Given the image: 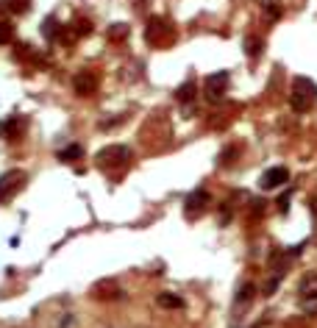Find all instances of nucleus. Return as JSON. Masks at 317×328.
<instances>
[{
    "mask_svg": "<svg viewBox=\"0 0 317 328\" xmlns=\"http://www.w3.org/2000/svg\"><path fill=\"white\" fill-rule=\"evenodd\" d=\"M315 100H317V84L312 81V78L298 75L295 81H292V92H289V103H292V109H295L298 114L309 112L312 106H315Z\"/></svg>",
    "mask_w": 317,
    "mask_h": 328,
    "instance_id": "1",
    "label": "nucleus"
},
{
    "mask_svg": "<svg viewBox=\"0 0 317 328\" xmlns=\"http://www.w3.org/2000/svg\"><path fill=\"white\" fill-rule=\"evenodd\" d=\"M128 159H131V150L126 145H109L103 150H98V156H95L98 167H117V164H123Z\"/></svg>",
    "mask_w": 317,
    "mask_h": 328,
    "instance_id": "2",
    "label": "nucleus"
},
{
    "mask_svg": "<svg viewBox=\"0 0 317 328\" xmlns=\"http://www.w3.org/2000/svg\"><path fill=\"white\" fill-rule=\"evenodd\" d=\"M145 39L153 45H162L167 39H173V25L162 20V17H150L148 20V28H145Z\"/></svg>",
    "mask_w": 317,
    "mask_h": 328,
    "instance_id": "3",
    "label": "nucleus"
},
{
    "mask_svg": "<svg viewBox=\"0 0 317 328\" xmlns=\"http://www.w3.org/2000/svg\"><path fill=\"white\" fill-rule=\"evenodd\" d=\"M228 86V72H214V75L206 78V98L209 100H220L226 95Z\"/></svg>",
    "mask_w": 317,
    "mask_h": 328,
    "instance_id": "4",
    "label": "nucleus"
},
{
    "mask_svg": "<svg viewBox=\"0 0 317 328\" xmlns=\"http://www.w3.org/2000/svg\"><path fill=\"white\" fill-rule=\"evenodd\" d=\"M287 181H289V170L287 167H270V170H264V175H261V189H278Z\"/></svg>",
    "mask_w": 317,
    "mask_h": 328,
    "instance_id": "5",
    "label": "nucleus"
},
{
    "mask_svg": "<svg viewBox=\"0 0 317 328\" xmlns=\"http://www.w3.org/2000/svg\"><path fill=\"white\" fill-rule=\"evenodd\" d=\"M72 89L78 92V95H95V89H98V78L92 75L89 70H84V72H78L75 78H72Z\"/></svg>",
    "mask_w": 317,
    "mask_h": 328,
    "instance_id": "6",
    "label": "nucleus"
},
{
    "mask_svg": "<svg viewBox=\"0 0 317 328\" xmlns=\"http://www.w3.org/2000/svg\"><path fill=\"white\" fill-rule=\"evenodd\" d=\"M22 181H25V173H20V170H11V173L3 175V178H0V200L8 197L14 189H20Z\"/></svg>",
    "mask_w": 317,
    "mask_h": 328,
    "instance_id": "7",
    "label": "nucleus"
},
{
    "mask_svg": "<svg viewBox=\"0 0 317 328\" xmlns=\"http://www.w3.org/2000/svg\"><path fill=\"white\" fill-rule=\"evenodd\" d=\"M106 36H109V42H123V39H128V25L126 22H114L112 28L106 31Z\"/></svg>",
    "mask_w": 317,
    "mask_h": 328,
    "instance_id": "8",
    "label": "nucleus"
},
{
    "mask_svg": "<svg viewBox=\"0 0 317 328\" xmlns=\"http://www.w3.org/2000/svg\"><path fill=\"white\" fill-rule=\"evenodd\" d=\"M261 11L270 17V20H278V17L284 14L281 8V0H261Z\"/></svg>",
    "mask_w": 317,
    "mask_h": 328,
    "instance_id": "9",
    "label": "nucleus"
},
{
    "mask_svg": "<svg viewBox=\"0 0 317 328\" xmlns=\"http://www.w3.org/2000/svg\"><path fill=\"white\" fill-rule=\"evenodd\" d=\"M176 98L181 100V103H190V100L195 98V81H192V78L187 81V84H181V86L176 89Z\"/></svg>",
    "mask_w": 317,
    "mask_h": 328,
    "instance_id": "10",
    "label": "nucleus"
},
{
    "mask_svg": "<svg viewBox=\"0 0 317 328\" xmlns=\"http://www.w3.org/2000/svg\"><path fill=\"white\" fill-rule=\"evenodd\" d=\"M206 203H209V195H206V192H195V195H190V200H187V206H190L187 211H190V214H192V209L200 211Z\"/></svg>",
    "mask_w": 317,
    "mask_h": 328,
    "instance_id": "11",
    "label": "nucleus"
},
{
    "mask_svg": "<svg viewBox=\"0 0 317 328\" xmlns=\"http://www.w3.org/2000/svg\"><path fill=\"white\" fill-rule=\"evenodd\" d=\"M301 295H303V298H317V275H309V278H303V284H301Z\"/></svg>",
    "mask_w": 317,
    "mask_h": 328,
    "instance_id": "12",
    "label": "nucleus"
},
{
    "mask_svg": "<svg viewBox=\"0 0 317 328\" xmlns=\"http://www.w3.org/2000/svg\"><path fill=\"white\" fill-rule=\"evenodd\" d=\"M261 48H264V45H261V39H256V36H248L245 39V50H248V56L251 59L261 56Z\"/></svg>",
    "mask_w": 317,
    "mask_h": 328,
    "instance_id": "13",
    "label": "nucleus"
},
{
    "mask_svg": "<svg viewBox=\"0 0 317 328\" xmlns=\"http://www.w3.org/2000/svg\"><path fill=\"white\" fill-rule=\"evenodd\" d=\"M11 36H14V28H11L8 22H0V45L11 42Z\"/></svg>",
    "mask_w": 317,
    "mask_h": 328,
    "instance_id": "14",
    "label": "nucleus"
},
{
    "mask_svg": "<svg viewBox=\"0 0 317 328\" xmlns=\"http://www.w3.org/2000/svg\"><path fill=\"white\" fill-rule=\"evenodd\" d=\"M78 156H81V145H72V147H67V150H62V153H59V159H78Z\"/></svg>",
    "mask_w": 317,
    "mask_h": 328,
    "instance_id": "15",
    "label": "nucleus"
},
{
    "mask_svg": "<svg viewBox=\"0 0 317 328\" xmlns=\"http://www.w3.org/2000/svg\"><path fill=\"white\" fill-rule=\"evenodd\" d=\"M75 31H78L81 36L92 34V22H89V20H78V22H75Z\"/></svg>",
    "mask_w": 317,
    "mask_h": 328,
    "instance_id": "16",
    "label": "nucleus"
}]
</instances>
